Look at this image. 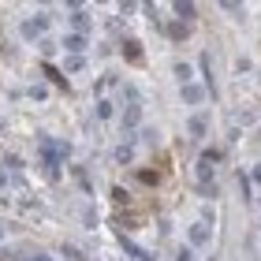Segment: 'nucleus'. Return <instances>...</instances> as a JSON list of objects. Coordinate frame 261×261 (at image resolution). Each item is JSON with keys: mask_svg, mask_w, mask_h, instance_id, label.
<instances>
[{"mask_svg": "<svg viewBox=\"0 0 261 261\" xmlns=\"http://www.w3.org/2000/svg\"><path fill=\"white\" fill-rule=\"evenodd\" d=\"M82 67H86V56H67V60H64L67 75H75V71H82Z\"/></svg>", "mask_w": 261, "mask_h": 261, "instance_id": "obj_13", "label": "nucleus"}, {"mask_svg": "<svg viewBox=\"0 0 261 261\" xmlns=\"http://www.w3.org/2000/svg\"><path fill=\"white\" fill-rule=\"evenodd\" d=\"M120 243H123V250H127L130 257H135V261H153V257H149L146 250H142V246H135V243H130V239H120Z\"/></svg>", "mask_w": 261, "mask_h": 261, "instance_id": "obj_12", "label": "nucleus"}, {"mask_svg": "<svg viewBox=\"0 0 261 261\" xmlns=\"http://www.w3.org/2000/svg\"><path fill=\"white\" fill-rule=\"evenodd\" d=\"M123 56L130 64H142V45L138 41H123Z\"/></svg>", "mask_w": 261, "mask_h": 261, "instance_id": "obj_10", "label": "nucleus"}, {"mask_svg": "<svg viewBox=\"0 0 261 261\" xmlns=\"http://www.w3.org/2000/svg\"><path fill=\"white\" fill-rule=\"evenodd\" d=\"M175 79H179L183 86H187V82H194V67L191 64H175Z\"/></svg>", "mask_w": 261, "mask_h": 261, "instance_id": "obj_14", "label": "nucleus"}, {"mask_svg": "<svg viewBox=\"0 0 261 261\" xmlns=\"http://www.w3.org/2000/svg\"><path fill=\"white\" fill-rule=\"evenodd\" d=\"M112 116H116L112 101H109V97H101V101H97V120H112Z\"/></svg>", "mask_w": 261, "mask_h": 261, "instance_id": "obj_15", "label": "nucleus"}, {"mask_svg": "<svg viewBox=\"0 0 261 261\" xmlns=\"http://www.w3.org/2000/svg\"><path fill=\"white\" fill-rule=\"evenodd\" d=\"M220 8L228 11V15H243V4H235V0H220Z\"/></svg>", "mask_w": 261, "mask_h": 261, "instance_id": "obj_19", "label": "nucleus"}, {"mask_svg": "<svg viewBox=\"0 0 261 261\" xmlns=\"http://www.w3.org/2000/svg\"><path fill=\"white\" fill-rule=\"evenodd\" d=\"M250 179H254V183H261V164H257V168L250 172Z\"/></svg>", "mask_w": 261, "mask_h": 261, "instance_id": "obj_23", "label": "nucleus"}, {"mask_svg": "<svg viewBox=\"0 0 261 261\" xmlns=\"http://www.w3.org/2000/svg\"><path fill=\"white\" fill-rule=\"evenodd\" d=\"M38 34H41V27H38L34 19H27V22H22V38H38Z\"/></svg>", "mask_w": 261, "mask_h": 261, "instance_id": "obj_17", "label": "nucleus"}, {"mask_svg": "<svg viewBox=\"0 0 261 261\" xmlns=\"http://www.w3.org/2000/svg\"><path fill=\"white\" fill-rule=\"evenodd\" d=\"M175 261H194V250L187 246V250H179V254H175Z\"/></svg>", "mask_w": 261, "mask_h": 261, "instance_id": "obj_21", "label": "nucleus"}, {"mask_svg": "<svg viewBox=\"0 0 261 261\" xmlns=\"http://www.w3.org/2000/svg\"><path fill=\"white\" fill-rule=\"evenodd\" d=\"M209 243V228H205V224H194V228H191V246H205Z\"/></svg>", "mask_w": 261, "mask_h": 261, "instance_id": "obj_8", "label": "nucleus"}, {"mask_svg": "<svg viewBox=\"0 0 261 261\" xmlns=\"http://www.w3.org/2000/svg\"><path fill=\"white\" fill-rule=\"evenodd\" d=\"M187 130H191V138H205V130H209V120H205V116H191Z\"/></svg>", "mask_w": 261, "mask_h": 261, "instance_id": "obj_7", "label": "nucleus"}, {"mask_svg": "<svg viewBox=\"0 0 261 261\" xmlns=\"http://www.w3.org/2000/svg\"><path fill=\"white\" fill-rule=\"evenodd\" d=\"M142 123V105H127V112H123V130L130 135V130H138Z\"/></svg>", "mask_w": 261, "mask_h": 261, "instance_id": "obj_4", "label": "nucleus"}, {"mask_svg": "<svg viewBox=\"0 0 261 261\" xmlns=\"http://www.w3.org/2000/svg\"><path fill=\"white\" fill-rule=\"evenodd\" d=\"M164 34H172L175 41H183V38H187V27H179V22H172V27H164Z\"/></svg>", "mask_w": 261, "mask_h": 261, "instance_id": "obj_18", "label": "nucleus"}, {"mask_svg": "<svg viewBox=\"0 0 261 261\" xmlns=\"http://www.w3.org/2000/svg\"><path fill=\"white\" fill-rule=\"evenodd\" d=\"M27 261H53V257H49V254H30Z\"/></svg>", "mask_w": 261, "mask_h": 261, "instance_id": "obj_22", "label": "nucleus"}, {"mask_svg": "<svg viewBox=\"0 0 261 261\" xmlns=\"http://www.w3.org/2000/svg\"><path fill=\"white\" fill-rule=\"evenodd\" d=\"M194 175H198V187H213V168H209L205 161H201L198 168H194Z\"/></svg>", "mask_w": 261, "mask_h": 261, "instance_id": "obj_11", "label": "nucleus"}, {"mask_svg": "<svg viewBox=\"0 0 261 261\" xmlns=\"http://www.w3.org/2000/svg\"><path fill=\"white\" fill-rule=\"evenodd\" d=\"M90 11L86 8H79V4H71V34H82V38H86L90 34Z\"/></svg>", "mask_w": 261, "mask_h": 261, "instance_id": "obj_2", "label": "nucleus"}, {"mask_svg": "<svg viewBox=\"0 0 261 261\" xmlns=\"http://www.w3.org/2000/svg\"><path fill=\"white\" fill-rule=\"evenodd\" d=\"M172 11H175V15H179L183 22H194V19H198V8H194V4H187V0H175Z\"/></svg>", "mask_w": 261, "mask_h": 261, "instance_id": "obj_6", "label": "nucleus"}, {"mask_svg": "<svg viewBox=\"0 0 261 261\" xmlns=\"http://www.w3.org/2000/svg\"><path fill=\"white\" fill-rule=\"evenodd\" d=\"M116 82H120V79H116V75H105V79L97 82V93H101V97H105V90H109V86H116Z\"/></svg>", "mask_w": 261, "mask_h": 261, "instance_id": "obj_20", "label": "nucleus"}, {"mask_svg": "<svg viewBox=\"0 0 261 261\" xmlns=\"http://www.w3.org/2000/svg\"><path fill=\"white\" fill-rule=\"evenodd\" d=\"M67 153H71V146H67V142H60V138H45V142H41V161H56V164H60Z\"/></svg>", "mask_w": 261, "mask_h": 261, "instance_id": "obj_1", "label": "nucleus"}, {"mask_svg": "<svg viewBox=\"0 0 261 261\" xmlns=\"http://www.w3.org/2000/svg\"><path fill=\"white\" fill-rule=\"evenodd\" d=\"M179 97H183L187 105H201V101H205V86H198V82H187Z\"/></svg>", "mask_w": 261, "mask_h": 261, "instance_id": "obj_3", "label": "nucleus"}, {"mask_svg": "<svg viewBox=\"0 0 261 261\" xmlns=\"http://www.w3.org/2000/svg\"><path fill=\"white\" fill-rule=\"evenodd\" d=\"M45 179H49V183L60 179V164H56V161H45Z\"/></svg>", "mask_w": 261, "mask_h": 261, "instance_id": "obj_16", "label": "nucleus"}, {"mask_svg": "<svg viewBox=\"0 0 261 261\" xmlns=\"http://www.w3.org/2000/svg\"><path fill=\"white\" fill-rule=\"evenodd\" d=\"M86 38H82V34H67V38H64V49L71 53V56H82V53H86Z\"/></svg>", "mask_w": 261, "mask_h": 261, "instance_id": "obj_5", "label": "nucleus"}, {"mask_svg": "<svg viewBox=\"0 0 261 261\" xmlns=\"http://www.w3.org/2000/svg\"><path fill=\"white\" fill-rule=\"evenodd\" d=\"M112 157L120 161V164H130V161H135V146H130V142H123V146L112 149Z\"/></svg>", "mask_w": 261, "mask_h": 261, "instance_id": "obj_9", "label": "nucleus"}, {"mask_svg": "<svg viewBox=\"0 0 261 261\" xmlns=\"http://www.w3.org/2000/svg\"><path fill=\"white\" fill-rule=\"evenodd\" d=\"M257 205H261V198H257Z\"/></svg>", "mask_w": 261, "mask_h": 261, "instance_id": "obj_25", "label": "nucleus"}, {"mask_svg": "<svg viewBox=\"0 0 261 261\" xmlns=\"http://www.w3.org/2000/svg\"><path fill=\"white\" fill-rule=\"evenodd\" d=\"M0 239H4V224H0Z\"/></svg>", "mask_w": 261, "mask_h": 261, "instance_id": "obj_24", "label": "nucleus"}]
</instances>
